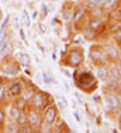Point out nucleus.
I'll use <instances>...</instances> for the list:
<instances>
[{
    "label": "nucleus",
    "mask_w": 121,
    "mask_h": 133,
    "mask_svg": "<svg viewBox=\"0 0 121 133\" xmlns=\"http://www.w3.org/2000/svg\"><path fill=\"white\" fill-rule=\"evenodd\" d=\"M75 79V85L80 91L87 94H92L97 88V78L94 77V74L89 69H80V71H75V74L72 75Z\"/></svg>",
    "instance_id": "obj_1"
},
{
    "label": "nucleus",
    "mask_w": 121,
    "mask_h": 133,
    "mask_svg": "<svg viewBox=\"0 0 121 133\" xmlns=\"http://www.w3.org/2000/svg\"><path fill=\"white\" fill-rule=\"evenodd\" d=\"M117 65H118V69H120V74H121V57L117 59Z\"/></svg>",
    "instance_id": "obj_35"
},
{
    "label": "nucleus",
    "mask_w": 121,
    "mask_h": 133,
    "mask_svg": "<svg viewBox=\"0 0 121 133\" xmlns=\"http://www.w3.org/2000/svg\"><path fill=\"white\" fill-rule=\"evenodd\" d=\"M23 82L20 79H10L7 82V99L14 101L20 96L21 89H23Z\"/></svg>",
    "instance_id": "obj_6"
},
{
    "label": "nucleus",
    "mask_w": 121,
    "mask_h": 133,
    "mask_svg": "<svg viewBox=\"0 0 121 133\" xmlns=\"http://www.w3.org/2000/svg\"><path fill=\"white\" fill-rule=\"evenodd\" d=\"M3 129H4L6 133H18L20 132V126H18L17 122H14V120H10L9 119V122L3 125Z\"/></svg>",
    "instance_id": "obj_15"
},
{
    "label": "nucleus",
    "mask_w": 121,
    "mask_h": 133,
    "mask_svg": "<svg viewBox=\"0 0 121 133\" xmlns=\"http://www.w3.org/2000/svg\"><path fill=\"white\" fill-rule=\"evenodd\" d=\"M62 61L65 65L72 66V68H79L80 65H83L85 62V52L80 47H73L68 52H66L65 57H62Z\"/></svg>",
    "instance_id": "obj_2"
},
{
    "label": "nucleus",
    "mask_w": 121,
    "mask_h": 133,
    "mask_svg": "<svg viewBox=\"0 0 121 133\" xmlns=\"http://www.w3.org/2000/svg\"><path fill=\"white\" fill-rule=\"evenodd\" d=\"M73 6H65L62 7V20L65 23H72V18H73Z\"/></svg>",
    "instance_id": "obj_16"
},
{
    "label": "nucleus",
    "mask_w": 121,
    "mask_h": 133,
    "mask_svg": "<svg viewBox=\"0 0 121 133\" xmlns=\"http://www.w3.org/2000/svg\"><path fill=\"white\" fill-rule=\"evenodd\" d=\"M21 113V109L16 105L14 102H11L10 105H9V110H7V118L10 120H14V122H17L18 116H20Z\"/></svg>",
    "instance_id": "obj_14"
},
{
    "label": "nucleus",
    "mask_w": 121,
    "mask_h": 133,
    "mask_svg": "<svg viewBox=\"0 0 121 133\" xmlns=\"http://www.w3.org/2000/svg\"><path fill=\"white\" fill-rule=\"evenodd\" d=\"M38 17H40V11L34 10V11H33V16H31V18H34V20H37Z\"/></svg>",
    "instance_id": "obj_31"
},
{
    "label": "nucleus",
    "mask_w": 121,
    "mask_h": 133,
    "mask_svg": "<svg viewBox=\"0 0 121 133\" xmlns=\"http://www.w3.org/2000/svg\"><path fill=\"white\" fill-rule=\"evenodd\" d=\"M23 20L25 21V27L30 28L31 27V17H30V14H28L27 10H23Z\"/></svg>",
    "instance_id": "obj_26"
},
{
    "label": "nucleus",
    "mask_w": 121,
    "mask_h": 133,
    "mask_svg": "<svg viewBox=\"0 0 121 133\" xmlns=\"http://www.w3.org/2000/svg\"><path fill=\"white\" fill-rule=\"evenodd\" d=\"M72 108H73V109H76V108H78V102H76L75 99L72 101Z\"/></svg>",
    "instance_id": "obj_36"
},
{
    "label": "nucleus",
    "mask_w": 121,
    "mask_h": 133,
    "mask_svg": "<svg viewBox=\"0 0 121 133\" xmlns=\"http://www.w3.org/2000/svg\"><path fill=\"white\" fill-rule=\"evenodd\" d=\"M9 23H10V16H7V17L3 20L2 26H0V34L6 33V30H7V27H9Z\"/></svg>",
    "instance_id": "obj_25"
},
{
    "label": "nucleus",
    "mask_w": 121,
    "mask_h": 133,
    "mask_svg": "<svg viewBox=\"0 0 121 133\" xmlns=\"http://www.w3.org/2000/svg\"><path fill=\"white\" fill-rule=\"evenodd\" d=\"M0 71H2V61H0Z\"/></svg>",
    "instance_id": "obj_38"
},
{
    "label": "nucleus",
    "mask_w": 121,
    "mask_h": 133,
    "mask_svg": "<svg viewBox=\"0 0 121 133\" xmlns=\"http://www.w3.org/2000/svg\"><path fill=\"white\" fill-rule=\"evenodd\" d=\"M89 59H90V62L93 65L107 64V62H109L103 45H100V44H93V45L90 47V50H89Z\"/></svg>",
    "instance_id": "obj_3"
},
{
    "label": "nucleus",
    "mask_w": 121,
    "mask_h": 133,
    "mask_svg": "<svg viewBox=\"0 0 121 133\" xmlns=\"http://www.w3.org/2000/svg\"><path fill=\"white\" fill-rule=\"evenodd\" d=\"M89 14L87 9L85 7V6H78V7L73 9V18L72 21L76 24V26H79V24H82L85 21L86 16Z\"/></svg>",
    "instance_id": "obj_11"
},
{
    "label": "nucleus",
    "mask_w": 121,
    "mask_h": 133,
    "mask_svg": "<svg viewBox=\"0 0 121 133\" xmlns=\"http://www.w3.org/2000/svg\"><path fill=\"white\" fill-rule=\"evenodd\" d=\"M38 31H40V33H45V26H44V24H40V26H38Z\"/></svg>",
    "instance_id": "obj_32"
},
{
    "label": "nucleus",
    "mask_w": 121,
    "mask_h": 133,
    "mask_svg": "<svg viewBox=\"0 0 121 133\" xmlns=\"http://www.w3.org/2000/svg\"><path fill=\"white\" fill-rule=\"evenodd\" d=\"M7 101V82L0 81V105Z\"/></svg>",
    "instance_id": "obj_20"
},
{
    "label": "nucleus",
    "mask_w": 121,
    "mask_h": 133,
    "mask_svg": "<svg viewBox=\"0 0 121 133\" xmlns=\"http://www.w3.org/2000/svg\"><path fill=\"white\" fill-rule=\"evenodd\" d=\"M17 123H18V126L28 125V119H27V110H21L20 116H18V119H17Z\"/></svg>",
    "instance_id": "obj_22"
},
{
    "label": "nucleus",
    "mask_w": 121,
    "mask_h": 133,
    "mask_svg": "<svg viewBox=\"0 0 121 133\" xmlns=\"http://www.w3.org/2000/svg\"><path fill=\"white\" fill-rule=\"evenodd\" d=\"M27 119H28V125L31 128H34L35 130H38V128L41 125V120H42V113H41V110L34 109V108L30 106L27 109Z\"/></svg>",
    "instance_id": "obj_7"
},
{
    "label": "nucleus",
    "mask_w": 121,
    "mask_h": 133,
    "mask_svg": "<svg viewBox=\"0 0 121 133\" xmlns=\"http://www.w3.org/2000/svg\"><path fill=\"white\" fill-rule=\"evenodd\" d=\"M42 79H44V82H45V84H48V85H51V84H55V78H54V77L49 74L48 71L42 72Z\"/></svg>",
    "instance_id": "obj_24"
},
{
    "label": "nucleus",
    "mask_w": 121,
    "mask_h": 133,
    "mask_svg": "<svg viewBox=\"0 0 121 133\" xmlns=\"http://www.w3.org/2000/svg\"><path fill=\"white\" fill-rule=\"evenodd\" d=\"M2 72L9 77H16L21 72V65L17 62V59H7L2 62Z\"/></svg>",
    "instance_id": "obj_5"
},
{
    "label": "nucleus",
    "mask_w": 121,
    "mask_h": 133,
    "mask_svg": "<svg viewBox=\"0 0 121 133\" xmlns=\"http://www.w3.org/2000/svg\"><path fill=\"white\" fill-rule=\"evenodd\" d=\"M73 118L76 119V122H80V120H82V118H80V113H79L76 109H73Z\"/></svg>",
    "instance_id": "obj_30"
},
{
    "label": "nucleus",
    "mask_w": 121,
    "mask_h": 133,
    "mask_svg": "<svg viewBox=\"0 0 121 133\" xmlns=\"http://www.w3.org/2000/svg\"><path fill=\"white\" fill-rule=\"evenodd\" d=\"M0 81H2V79H0Z\"/></svg>",
    "instance_id": "obj_39"
},
{
    "label": "nucleus",
    "mask_w": 121,
    "mask_h": 133,
    "mask_svg": "<svg viewBox=\"0 0 121 133\" xmlns=\"http://www.w3.org/2000/svg\"><path fill=\"white\" fill-rule=\"evenodd\" d=\"M49 103H51L49 95L47 94V92H44V91H38V89H37V92H35V95H34V98L31 99V102H30V106L42 112V110L45 109V108L48 106Z\"/></svg>",
    "instance_id": "obj_4"
},
{
    "label": "nucleus",
    "mask_w": 121,
    "mask_h": 133,
    "mask_svg": "<svg viewBox=\"0 0 121 133\" xmlns=\"http://www.w3.org/2000/svg\"><path fill=\"white\" fill-rule=\"evenodd\" d=\"M87 27L90 28V30H93V31H96V33H99V31H101L103 30V23H101V20L100 18H93L92 17L90 20H89V23H87Z\"/></svg>",
    "instance_id": "obj_18"
},
{
    "label": "nucleus",
    "mask_w": 121,
    "mask_h": 133,
    "mask_svg": "<svg viewBox=\"0 0 121 133\" xmlns=\"http://www.w3.org/2000/svg\"><path fill=\"white\" fill-rule=\"evenodd\" d=\"M109 17L114 21L121 20V4H117L116 7L111 9V10L109 11Z\"/></svg>",
    "instance_id": "obj_19"
},
{
    "label": "nucleus",
    "mask_w": 121,
    "mask_h": 133,
    "mask_svg": "<svg viewBox=\"0 0 121 133\" xmlns=\"http://www.w3.org/2000/svg\"><path fill=\"white\" fill-rule=\"evenodd\" d=\"M58 118H59V112H58L56 105L49 103V105L42 110V119L45 120V122L51 123V125H55V123L58 122Z\"/></svg>",
    "instance_id": "obj_8"
},
{
    "label": "nucleus",
    "mask_w": 121,
    "mask_h": 133,
    "mask_svg": "<svg viewBox=\"0 0 121 133\" xmlns=\"http://www.w3.org/2000/svg\"><path fill=\"white\" fill-rule=\"evenodd\" d=\"M104 102H106V106L109 110H118L121 108L120 99H118V94L113 92V91H109L106 95H104Z\"/></svg>",
    "instance_id": "obj_9"
},
{
    "label": "nucleus",
    "mask_w": 121,
    "mask_h": 133,
    "mask_svg": "<svg viewBox=\"0 0 121 133\" xmlns=\"http://www.w3.org/2000/svg\"><path fill=\"white\" fill-rule=\"evenodd\" d=\"M110 33H113V34H118V33H121V20H117V21H114V23L111 24Z\"/></svg>",
    "instance_id": "obj_23"
},
{
    "label": "nucleus",
    "mask_w": 121,
    "mask_h": 133,
    "mask_svg": "<svg viewBox=\"0 0 121 133\" xmlns=\"http://www.w3.org/2000/svg\"><path fill=\"white\" fill-rule=\"evenodd\" d=\"M16 59L20 65H24V66H28L31 64V57L30 54H25V52H17L16 54Z\"/></svg>",
    "instance_id": "obj_17"
},
{
    "label": "nucleus",
    "mask_w": 121,
    "mask_h": 133,
    "mask_svg": "<svg viewBox=\"0 0 121 133\" xmlns=\"http://www.w3.org/2000/svg\"><path fill=\"white\" fill-rule=\"evenodd\" d=\"M38 132H41V133H52L54 132V125H51V123L48 122H45V120H41V125H40V128H38Z\"/></svg>",
    "instance_id": "obj_21"
},
{
    "label": "nucleus",
    "mask_w": 121,
    "mask_h": 133,
    "mask_svg": "<svg viewBox=\"0 0 121 133\" xmlns=\"http://www.w3.org/2000/svg\"><path fill=\"white\" fill-rule=\"evenodd\" d=\"M75 96H76V99H78L79 102L83 103V98H82V94H75Z\"/></svg>",
    "instance_id": "obj_33"
},
{
    "label": "nucleus",
    "mask_w": 121,
    "mask_h": 133,
    "mask_svg": "<svg viewBox=\"0 0 121 133\" xmlns=\"http://www.w3.org/2000/svg\"><path fill=\"white\" fill-rule=\"evenodd\" d=\"M2 2H3V3H7V2H9V0H2Z\"/></svg>",
    "instance_id": "obj_37"
},
{
    "label": "nucleus",
    "mask_w": 121,
    "mask_h": 133,
    "mask_svg": "<svg viewBox=\"0 0 121 133\" xmlns=\"http://www.w3.org/2000/svg\"><path fill=\"white\" fill-rule=\"evenodd\" d=\"M48 13H49L48 6H47V4H42V6H41V11H40V17H41V18H45L47 16H48Z\"/></svg>",
    "instance_id": "obj_27"
},
{
    "label": "nucleus",
    "mask_w": 121,
    "mask_h": 133,
    "mask_svg": "<svg viewBox=\"0 0 121 133\" xmlns=\"http://www.w3.org/2000/svg\"><path fill=\"white\" fill-rule=\"evenodd\" d=\"M6 112H4V109H3L2 106H0V128H3V125H4V122H6Z\"/></svg>",
    "instance_id": "obj_28"
},
{
    "label": "nucleus",
    "mask_w": 121,
    "mask_h": 133,
    "mask_svg": "<svg viewBox=\"0 0 121 133\" xmlns=\"http://www.w3.org/2000/svg\"><path fill=\"white\" fill-rule=\"evenodd\" d=\"M104 52H106V57L109 61H117L120 58V48L114 44H106L103 45Z\"/></svg>",
    "instance_id": "obj_13"
},
{
    "label": "nucleus",
    "mask_w": 121,
    "mask_h": 133,
    "mask_svg": "<svg viewBox=\"0 0 121 133\" xmlns=\"http://www.w3.org/2000/svg\"><path fill=\"white\" fill-rule=\"evenodd\" d=\"M94 77L97 78V81L106 84L109 81V68H107V64H99V65H94Z\"/></svg>",
    "instance_id": "obj_10"
},
{
    "label": "nucleus",
    "mask_w": 121,
    "mask_h": 133,
    "mask_svg": "<svg viewBox=\"0 0 121 133\" xmlns=\"http://www.w3.org/2000/svg\"><path fill=\"white\" fill-rule=\"evenodd\" d=\"M35 92H37V88L34 87V85L25 84V85H23V89H21V94H20V96H18V98H21L23 101H25V102L30 103L31 99L34 98V95H35Z\"/></svg>",
    "instance_id": "obj_12"
},
{
    "label": "nucleus",
    "mask_w": 121,
    "mask_h": 133,
    "mask_svg": "<svg viewBox=\"0 0 121 133\" xmlns=\"http://www.w3.org/2000/svg\"><path fill=\"white\" fill-rule=\"evenodd\" d=\"M37 45H38V48H40V50H41V51H42V52H45V48H44V45H42V44H41V43H37Z\"/></svg>",
    "instance_id": "obj_34"
},
{
    "label": "nucleus",
    "mask_w": 121,
    "mask_h": 133,
    "mask_svg": "<svg viewBox=\"0 0 121 133\" xmlns=\"http://www.w3.org/2000/svg\"><path fill=\"white\" fill-rule=\"evenodd\" d=\"M18 34H20V40L23 41V43H25L27 44V36H25V31L23 30V28H18Z\"/></svg>",
    "instance_id": "obj_29"
}]
</instances>
